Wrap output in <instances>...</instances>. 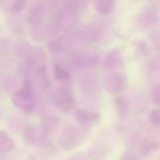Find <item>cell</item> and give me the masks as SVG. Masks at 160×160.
I'll return each instance as SVG.
<instances>
[{
	"instance_id": "6da1fadb",
	"label": "cell",
	"mask_w": 160,
	"mask_h": 160,
	"mask_svg": "<svg viewBox=\"0 0 160 160\" xmlns=\"http://www.w3.org/2000/svg\"><path fill=\"white\" fill-rule=\"evenodd\" d=\"M54 102L58 109L67 112L70 111L74 106V98L70 91L61 89L54 96Z\"/></svg>"
},
{
	"instance_id": "7a4b0ae2",
	"label": "cell",
	"mask_w": 160,
	"mask_h": 160,
	"mask_svg": "<svg viewBox=\"0 0 160 160\" xmlns=\"http://www.w3.org/2000/svg\"><path fill=\"white\" fill-rule=\"evenodd\" d=\"M160 144L155 140L146 139L143 140L140 145V153L143 157H147L152 152L159 148Z\"/></svg>"
},
{
	"instance_id": "3957f363",
	"label": "cell",
	"mask_w": 160,
	"mask_h": 160,
	"mask_svg": "<svg viewBox=\"0 0 160 160\" xmlns=\"http://www.w3.org/2000/svg\"><path fill=\"white\" fill-rule=\"evenodd\" d=\"M115 5V0H95L96 9L101 14H110L113 11Z\"/></svg>"
},
{
	"instance_id": "277c9868",
	"label": "cell",
	"mask_w": 160,
	"mask_h": 160,
	"mask_svg": "<svg viewBox=\"0 0 160 160\" xmlns=\"http://www.w3.org/2000/svg\"><path fill=\"white\" fill-rule=\"evenodd\" d=\"M76 117L80 122L84 124H91L97 122L99 119L98 115L85 110H79L76 112Z\"/></svg>"
},
{
	"instance_id": "5b68a950",
	"label": "cell",
	"mask_w": 160,
	"mask_h": 160,
	"mask_svg": "<svg viewBox=\"0 0 160 160\" xmlns=\"http://www.w3.org/2000/svg\"><path fill=\"white\" fill-rule=\"evenodd\" d=\"M17 96L20 99L24 101L30 100L33 97V87L32 85L26 82L23 87L17 93Z\"/></svg>"
},
{
	"instance_id": "8992f818",
	"label": "cell",
	"mask_w": 160,
	"mask_h": 160,
	"mask_svg": "<svg viewBox=\"0 0 160 160\" xmlns=\"http://www.w3.org/2000/svg\"><path fill=\"white\" fill-rule=\"evenodd\" d=\"M26 4V0H12L6 7V11L10 14H15L23 9Z\"/></svg>"
},
{
	"instance_id": "52a82bcc",
	"label": "cell",
	"mask_w": 160,
	"mask_h": 160,
	"mask_svg": "<svg viewBox=\"0 0 160 160\" xmlns=\"http://www.w3.org/2000/svg\"><path fill=\"white\" fill-rule=\"evenodd\" d=\"M54 74L57 80H66L70 78L69 73L61 65L56 64L54 66Z\"/></svg>"
},
{
	"instance_id": "ba28073f",
	"label": "cell",
	"mask_w": 160,
	"mask_h": 160,
	"mask_svg": "<svg viewBox=\"0 0 160 160\" xmlns=\"http://www.w3.org/2000/svg\"><path fill=\"white\" fill-rule=\"evenodd\" d=\"M121 160H142L138 154L132 152L124 153L121 157Z\"/></svg>"
},
{
	"instance_id": "9c48e42d",
	"label": "cell",
	"mask_w": 160,
	"mask_h": 160,
	"mask_svg": "<svg viewBox=\"0 0 160 160\" xmlns=\"http://www.w3.org/2000/svg\"><path fill=\"white\" fill-rule=\"evenodd\" d=\"M151 122L156 125L160 124V112H155L151 117L150 118Z\"/></svg>"
}]
</instances>
